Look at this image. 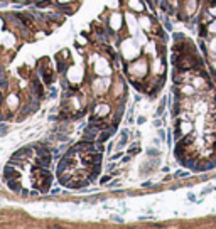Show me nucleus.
I'll list each match as a JSON object with an SVG mask.
<instances>
[{
    "mask_svg": "<svg viewBox=\"0 0 216 229\" xmlns=\"http://www.w3.org/2000/svg\"><path fill=\"white\" fill-rule=\"evenodd\" d=\"M49 5H51V2H47V0H44V2H39V3H37L39 9H44V7H49Z\"/></svg>",
    "mask_w": 216,
    "mask_h": 229,
    "instance_id": "nucleus-12",
    "label": "nucleus"
},
{
    "mask_svg": "<svg viewBox=\"0 0 216 229\" xmlns=\"http://www.w3.org/2000/svg\"><path fill=\"white\" fill-rule=\"evenodd\" d=\"M32 155H34V153H32V147H22L20 150H17L12 155L10 162L12 163H22V162H26V160H29Z\"/></svg>",
    "mask_w": 216,
    "mask_h": 229,
    "instance_id": "nucleus-2",
    "label": "nucleus"
},
{
    "mask_svg": "<svg viewBox=\"0 0 216 229\" xmlns=\"http://www.w3.org/2000/svg\"><path fill=\"white\" fill-rule=\"evenodd\" d=\"M130 9L137 10V12H140V10H143V5L140 0H130Z\"/></svg>",
    "mask_w": 216,
    "mask_h": 229,
    "instance_id": "nucleus-10",
    "label": "nucleus"
},
{
    "mask_svg": "<svg viewBox=\"0 0 216 229\" xmlns=\"http://www.w3.org/2000/svg\"><path fill=\"white\" fill-rule=\"evenodd\" d=\"M7 185H9V189L14 190V192H20V190H22L19 179H9V180H7Z\"/></svg>",
    "mask_w": 216,
    "mask_h": 229,
    "instance_id": "nucleus-7",
    "label": "nucleus"
},
{
    "mask_svg": "<svg viewBox=\"0 0 216 229\" xmlns=\"http://www.w3.org/2000/svg\"><path fill=\"white\" fill-rule=\"evenodd\" d=\"M34 175H35V189L41 192H47L52 182L51 172L44 169V167H41V169H34Z\"/></svg>",
    "mask_w": 216,
    "mask_h": 229,
    "instance_id": "nucleus-1",
    "label": "nucleus"
},
{
    "mask_svg": "<svg viewBox=\"0 0 216 229\" xmlns=\"http://www.w3.org/2000/svg\"><path fill=\"white\" fill-rule=\"evenodd\" d=\"M54 158L52 153H49V155H44V157H37V163L39 167H44V169H47L49 165H51V160Z\"/></svg>",
    "mask_w": 216,
    "mask_h": 229,
    "instance_id": "nucleus-6",
    "label": "nucleus"
},
{
    "mask_svg": "<svg viewBox=\"0 0 216 229\" xmlns=\"http://www.w3.org/2000/svg\"><path fill=\"white\" fill-rule=\"evenodd\" d=\"M31 93H32L34 96H39V98H42V96H44V91H42V84H41V81H39L37 78H34V79H32Z\"/></svg>",
    "mask_w": 216,
    "mask_h": 229,
    "instance_id": "nucleus-4",
    "label": "nucleus"
},
{
    "mask_svg": "<svg viewBox=\"0 0 216 229\" xmlns=\"http://www.w3.org/2000/svg\"><path fill=\"white\" fill-rule=\"evenodd\" d=\"M108 180H111V177L110 175H105V177L101 179V184H108Z\"/></svg>",
    "mask_w": 216,
    "mask_h": 229,
    "instance_id": "nucleus-14",
    "label": "nucleus"
},
{
    "mask_svg": "<svg viewBox=\"0 0 216 229\" xmlns=\"http://www.w3.org/2000/svg\"><path fill=\"white\" fill-rule=\"evenodd\" d=\"M108 111H110L108 105H101V103H98V105H96V113H95V116H105Z\"/></svg>",
    "mask_w": 216,
    "mask_h": 229,
    "instance_id": "nucleus-8",
    "label": "nucleus"
},
{
    "mask_svg": "<svg viewBox=\"0 0 216 229\" xmlns=\"http://www.w3.org/2000/svg\"><path fill=\"white\" fill-rule=\"evenodd\" d=\"M108 185H110V187H117V185H118V180H113V182H110Z\"/></svg>",
    "mask_w": 216,
    "mask_h": 229,
    "instance_id": "nucleus-19",
    "label": "nucleus"
},
{
    "mask_svg": "<svg viewBox=\"0 0 216 229\" xmlns=\"http://www.w3.org/2000/svg\"><path fill=\"white\" fill-rule=\"evenodd\" d=\"M111 219H113L115 222H123V219H122V217H118V216H113Z\"/></svg>",
    "mask_w": 216,
    "mask_h": 229,
    "instance_id": "nucleus-15",
    "label": "nucleus"
},
{
    "mask_svg": "<svg viewBox=\"0 0 216 229\" xmlns=\"http://www.w3.org/2000/svg\"><path fill=\"white\" fill-rule=\"evenodd\" d=\"M7 118H9V116H7V115H0V121H5Z\"/></svg>",
    "mask_w": 216,
    "mask_h": 229,
    "instance_id": "nucleus-21",
    "label": "nucleus"
},
{
    "mask_svg": "<svg viewBox=\"0 0 216 229\" xmlns=\"http://www.w3.org/2000/svg\"><path fill=\"white\" fill-rule=\"evenodd\" d=\"M209 32H214L216 34V22L213 24V26H209Z\"/></svg>",
    "mask_w": 216,
    "mask_h": 229,
    "instance_id": "nucleus-17",
    "label": "nucleus"
},
{
    "mask_svg": "<svg viewBox=\"0 0 216 229\" xmlns=\"http://www.w3.org/2000/svg\"><path fill=\"white\" fill-rule=\"evenodd\" d=\"M127 135H128V131L127 130H123V131H122V133H120V142H118V148H122V147H125V145H127Z\"/></svg>",
    "mask_w": 216,
    "mask_h": 229,
    "instance_id": "nucleus-9",
    "label": "nucleus"
},
{
    "mask_svg": "<svg viewBox=\"0 0 216 229\" xmlns=\"http://www.w3.org/2000/svg\"><path fill=\"white\" fill-rule=\"evenodd\" d=\"M20 194H22V195H29V194H31V192H29L27 189H22V190H20Z\"/></svg>",
    "mask_w": 216,
    "mask_h": 229,
    "instance_id": "nucleus-20",
    "label": "nucleus"
},
{
    "mask_svg": "<svg viewBox=\"0 0 216 229\" xmlns=\"http://www.w3.org/2000/svg\"><path fill=\"white\" fill-rule=\"evenodd\" d=\"M3 179H5V180H9V179H19V170L14 169L9 163V165L3 169Z\"/></svg>",
    "mask_w": 216,
    "mask_h": 229,
    "instance_id": "nucleus-5",
    "label": "nucleus"
},
{
    "mask_svg": "<svg viewBox=\"0 0 216 229\" xmlns=\"http://www.w3.org/2000/svg\"><path fill=\"white\" fill-rule=\"evenodd\" d=\"M9 105H10V108H15V106L19 105V101H17V96H15V94H10V96H9Z\"/></svg>",
    "mask_w": 216,
    "mask_h": 229,
    "instance_id": "nucleus-11",
    "label": "nucleus"
},
{
    "mask_svg": "<svg viewBox=\"0 0 216 229\" xmlns=\"http://www.w3.org/2000/svg\"><path fill=\"white\" fill-rule=\"evenodd\" d=\"M59 192H61V189H59V187H56V189H52V190H51V194L56 195V194H59Z\"/></svg>",
    "mask_w": 216,
    "mask_h": 229,
    "instance_id": "nucleus-16",
    "label": "nucleus"
},
{
    "mask_svg": "<svg viewBox=\"0 0 216 229\" xmlns=\"http://www.w3.org/2000/svg\"><path fill=\"white\" fill-rule=\"evenodd\" d=\"M157 153H159V152H157V150H154V148L149 150V155H157Z\"/></svg>",
    "mask_w": 216,
    "mask_h": 229,
    "instance_id": "nucleus-18",
    "label": "nucleus"
},
{
    "mask_svg": "<svg viewBox=\"0 0 216 229\" xmlns=\"http://www.w3.org/2000/svg\"><path fill=\"white\" fill-rule=\"evenodd\" d=\"M98 126H93V123H89L88 126H85L83 130V140H88V142H95V138H98Z\"/></svg>",
    "mask_w": 216,
    "mask_h": 229,
    "instance_id": "nucleus-3",
    "label": "nucleus"
},
{
    "mask_svg": "<svg viewBox=\"0 0 216 229\" xmlns=\"http://www.w3.org/2000/svg\"><path fill=\"white\" fill-rule=\"evenodd\" d=\"M137 152H139V147H137V145H135V147H132V148L128 150V153H130V155H135Z\"/></svg>",
    "mask_w": 216,
    "mask_h": 229,
    "instance_id": "nucleus-13",
    "label": "nucleus"
}]
</instances>
